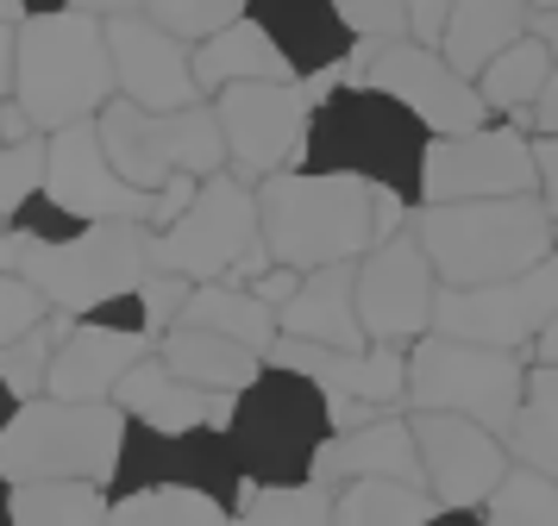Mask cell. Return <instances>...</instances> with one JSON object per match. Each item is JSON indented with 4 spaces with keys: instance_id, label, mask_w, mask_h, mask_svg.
<instances>
[{
    "instance_id": "obj_1",
    "label": "cell",
    "mask_w": 558,
    "mask_h": 526,
    "mask_svg": "<svg viewBox=\"0 0 558 526\" xmlns=\"http://www.w3.org/2000/svg\"><path fill=\"white\" fill-rule=\"evenodd\" d=\"M0 95L26 100L38 132L101 120L120 100V70L101 13H38L26 25H0Z\"/></svg>"
},
{
    "instance_id": "obj_2",
    "label": "cell",
    "mask_w": 558,
    "mask_h": 526,
    "mask_svg": "<svg viewBox=\"0 0 558 526\" xmlns=\"http://www.w3.org/2000/svg\"><path fill=\"white\" fill-rule=\"evenodd\" d=\"M264 200V245L277 264L295 270H327V264H357L383 245V188L364 175L339 170H277L257 182Z\"/></svg>"
},
{
    "instance_id": "obj_3",
    "label": "cell",
    "mask_w": 558,
    "mask_h": 526,
    "mask_svg": "<svg viewBox=\"0 0 558 526\" xmlns=\"http://www.w3.org/2000/svg\"><path fill=\"white\" fill-rule=\"evenodd\" d=\"M427 150H433V132L408 113L402 100L371 88V82H352V88H332L314 107V132H307L302 170L364 175L371 188L421 207Z\"/></svg>"
},
{
    "instance_id": "obj_4",
    "label": "cell",
    "mask_w": 558,
    "mask_h": 526,
    "mask_svg": "<svg viewBox=\"0 0 558 526\" xmlns=\"http://www.w3.org/2000/svg\"><path fill=\"white\" fill-rule=\"evenodd\" d=\"M227 439L252 489H295L320 482V457L339 432H332V401L314 376L264 364V376L232 401Z\"/></svg>"
},
{
    "instance_id": "obj_5",
    "label": "cell",
    "mask_w": 558,
    "mask_h": 526,
    "mask_svg": "<svg viewBox=\"0 0 558 526\" xmlns=\"http://www.w3.org/2000/svg\"><path fill=\"white\" fill-rule=\"evenodd\" d=\"M126 439H132V414L120 401L38 395L7 414L0 476L7 482H101V489H113Z\"/></svg>"
},
{
    "instance_id": "obj_6",
    "label": "cell",
    "mask_w": 558,
    "mask_h": 526,
    "mask_svg": "<svg viewBox=\"0 0 558 526\" xmlns=\"http://www.w3.org/2000/svg\"><path fill=\"white\" fill-rule=\"evenodd\" d=\"M414 232H421L446 289H483V282H508V276H527L533 264H546L558 220L546 213L539 195H508V200L421 207Z\"/></svg>"
},
{
    "instance_id": "obj_7",
    "label": "cell",
    "mask_w": 558,
    "mask_h": 526,
    "mask_svg": "<svg viewBox=\"0 0 558 526\" xmlns=\"http://www.w3.org/2000/svg\"><path fill=\"white\" fill-rule=\"evenodd\" d=\"M151 225H126V220H107V225H88L82 238L70 245H38V238H20L7 232L0 238V270L26 276L51 295L57 314H76L88 320L95 307L132 295L145 270H151Z\"/></svg>"
},
{
    "instance_id": "obj_8",
    "label": "cell",
    "mask_w": 558,
    "mask_h": 526,
    "mask_svg": "<svg viewBox=\"0 0 558 526\" xmlns=\"http://www.w3.org/2000/svg\"><path fill=\"white\" fill-rule=\"evenodd\" d=\"M527 370L533 364L521 351L427 332L408 351V414H464L508 439L527 401Z\"/></svg>"
},
{
    "instance_id": "obj_9",
    "label": "cell",
    "mask_w": 558,
    "mask_h": 526,
    "mask_svg": "<svg viewBox=\"0 0 558 526\" xmlns=\"http://www.w3.org/2000/svg\"><path fill=\"white\" fill-rule=\"evenodd\" d=\"M101 145L113 157V170L126 182H138V188H170L182 175L207 182V175L232 170V150H227L214 100H195L182 113H151V107L120 95L101 113Z\"/></svg>"
},
{
    "instance_id": "obj_10",
    "label": "cell",
    "mask_w": 558,
    "mask_h": 526,
    "mask_svg": "<svg viewBox=\"0 0 558 526\" xmlns=\"http://www.w3.org/2000/svg\"><path fill=\"white\" fill-rule=\"evenodd\" d=\"M252 250H264V200L245 175H207L177 225L151 238V270H177L189 282H227Z\"/></svg>"
},
{
    "instance_id": "obj_11",
    "label": "cell",
    "mask_w": 558,
    "mask_h": 526,
    "mask_svg": "<svg viewBox=\"0 0 558 526\" xmlns=\"http://www.w3.org/2000/svg\"><path fill=\"white\" fill-rule=\"evenodd\" d=\"M314 82H239L227 95H214V113H220V132H227L232 150V175L245 182H270L277 170H302L307 132H314Z\"/></svg>"
},
{
    "instance_id": "obj_12",
    "label": "cell",
    "mask_w": 558,
    "mask_h": 526,
    "mask_svg": "<svg viewBox=\"0 0 558 526\" xmlns=\"http://www.w3.org/2000/svg\"><path fill=\"white\" fill-rule=\"evenodd\" d=\"M508 195H539V163H533L527 125L489 120V125H477V132H458V138H433L421 207L508 200Z\"/></svg>"
},
{
    "instance_id": "obj_13",
    "label": "cell",
    "mask_w": 558,
    "mask_h": 526,
    "mask_svg": "<svg viewBox=\"0 0 558 526\" xmlns=\"http://www.w3.org/2000/svg\"><path fill=\"white\" fill-rule=\"evenodd\" d=\"M553 320H558V257H546V264H533L527 276H508V282L439 289L433 332L496 351H533Z\"/></svg>"
},
{
    "instance_id": "obj_14",
    "label": "cell",
    "mask_w": 558,
    "mask_h": 526,
    "mask_svg": "<svg viewBox=\"0 0 558 526\" xmlns=\"http://www.w3.org/2000/svg\"><path fill=\"white\" fill-rule=\"evenodd\" d=\"M439 270H433L421 232L408 225L396 238H383L364 264H357V314H364V332L371 345H402L414 351L433 332V314H439Z\"/></svg>"
},
{
    "instance_id": "obj_15",
    "label": "cell",
    "mask_w": 558,
    "mask_h": 526,
    "mask_svg": "<svg viewBox=\"0 0 558 526\" xmlns=\"http://www.w3.org/2000/svg\"><path fill=\"white\" fill-rule=\"evenodd\" d=\"M138 489H202V496H220L227 507H245V496H252V482L232 457L227 426H202V432L132 426L113 496H138Z\"/></svg>"
},
{
    "instance_id": "obj_16",
    "label": "cell",
    "mask_w": 558,
    "mask_h": 526,
    "mask_svg": "<svg viewBox=\"0 0 558 526\" xmlns=\"http://www.w3.org/2000/svg\"><path fill=\"white\" fill-rule=\"evenodd\" d=\"M364 82L383 88V95H396L414 120L427 125L433 138H458V132L489 125V100H483V88L471 82V75H458L452 57H446L439 45H421V38L377 45Z\"/></svg>"
},
{
    "instance_id": "obj_17",
    "label": "cell",
    "mask_w": 558,
    "mask_h": 526,
    "mask_svg": "<svg viewBox=\"0 0 558 526\" xmlns=\"http://www.w3.org/2000/svg\"><path fill=\"white\" fill-rule=\"evenodd\" d=\"M414 432H421V464H427V489L439 507H483L514 470L502 432L464 414H414Z\"/></svg>"
},
{
    "instance_id": "obj_18",
    "label": "cell",
    "mask_w": 558,
    "mask_h": 526,
    "mask_svg": "<svg viewBox=\"0 0 558 526\" xmlns=\"http://www.w3.org/2000/svg\"><path fill=\"white\" fill-rule=\"evenodd\" d=\"M107 45H113V70H120V95L126 100L151 107V113H182V107L207 100L202 82H195V45L163 32L151 13L107 20Z\"/></svg>"
},
{
    "instance_id": "obj_19",
    "label": "cell",
    "mask_w": 558,
    "mask_h": 526,
    "mask_svg": "<svg viewBox=\"0 0 558 526\" xmlns=\"http://www.w3.org/2000/svg\"><path fill=\"white\" fill-rule=\"evenodd\" d=\"M145 357H157L151 332H120V326H101V320H76V332L57 345L51 389H45V395L113 401V395H120V382H126Z\"/></svg>"
},
{
    "instance_id": "obj_20",
    "label": "cell",
    "mask_w": 558,
    "mask_h": 526,
    "mask_svg": "<svg viewBox=\"0 0 558 526\" xmlns=\"http://www.w3.org/2000/svg\"><path fill=\"white\" fill-rule=\"evenodd\" d=\"M113 401L132 414V426H151V432H202V426H227L239 395L202 389V382L177 376L163 357H145V364L120 382Z\"/></svg>"
},
{
    "instance_id": "obj_21",
    "label": "cell",
    "mask_w": 558,
    "mask_h": 526,
    "mask_svg": "<svg viewBox=\"0 0 558 526\" xmlns=\"http://www.w3.org/2000/svg\"><path fill=\"white\" fill-rule=\"evenodd\" d=\"M357 476H389V482H414L427 489V464H421V432H414V414H383V420L357 426V432H339L320 457V482H357Z\"/></svg>"
},
{
    "instance_id": "obj_22",
    "label": "cell",
    "mask_w": 558,
    "mask_h": 526,
    "mask_svg": "<svg viewBox=\"0 0 558 526\" xmlns=\"http://www.w3.org/2000/svg\"><path fill=\"white\" fill-rule=\"evenodd\" d=\"M357 264L307 270L302 295L277 314L282 332L307 339V345H327V351H371V332H364V314H357Z\"/></svg>"
},
{
    "instance_id": "obj_23",
    "label": "cell",
    "mask_w": 558,
    "mask_h": 526,
    "mask_svg": "<svg viewBox=\"0 0 558 526\" xmlns=\"http://www.w3.org/2000/svg\"><path fill=\"white\" fill-rule=\"evenodd\" d=\"M252 20L277 38V50L302 75H327L357 50V32L339 20L332 0H252Z\"/></svg>"
},
{
    "instance_id": "obj_24",
    "label": "cell",
    "mask_w": 558,
    "mask_h": 526,
    "mask_svg": "<svg viewBox=\"0 0 558 526\" xmlns=\"http://www.w3.org/2000/svg\"><path fill=\"white\" fill-rule=\"evenodd\" d=\"M195 82H202V95L214 100V95H227V88H239V82H302V70H295L277 50V38L245 13L239 25H227L220 38H207V45L195 50Z\"/></svg>"
},
{
    "instance_id": "obj_25",
    "label": "cell",
    "mask_w": 558,
    "mask_h": 526,
    "mask_svg": "<svg viewBox=\"0 0 558 526\" xmlns=\"http://www.w3.org/2000/svg\"><path fill=\"white\" fill-rule=\"evenodd\" d=\"M527 32H533V7H527V0H458L452 20H446L439 50L452 57L458 75H471V82H477V75L489 70L508 45H521Z\"/></svg>"
},
{
    "instance_id": "obj_26",
    "label": "cell",
    "mask_w": 558,
    "mask_h": 526,
    "mask_svg": "<svg viewBox=\"0 0 558 526\" xmlns=\"http://www.w3.org/2000/svg\"><path fill=\"white\" fill-rule=\"evenodd\" d=\"M157 357L177 376L202 382V389H220V395H245L257 376H264V351L239 345L227 332H207V326H170Z\"/></svg>"
},
{
    "instance_id": "obj_27",
    "label": "cell",
    "mask_w": 558,
    "mask_h": 526,
    "mask_svg": "<svg viewBox=\"0 0 558 526\" xmlns=\"http://www.w3.org/2000/svg\"><path fill=\"white\" fill-rule=\"evenodd\" d=\"M177 326H207V332H227L239 345H252L270 357V345L282 339V320L277 307H264L252 289H239V282H195V295L182 307Z\"/></svg>"
},
{
    "instance_id": "obj_28",
    "label": "cell",
    "mask_w": 558,
    "mask_h": 526,
    "mask_svg": "<svg viewBox=\"0 0 558 526\" xmlns=\"http://www.w3.org/2000/svg\"><path fill=\"white\" fill-rule=\"evenodd\" d=\"M113 489L101 482H7V526H107Z\"/></svg>"
},
{
    "instance_id": "obj_29",
    "label": "cell",
    "mask_w": 558,
    "mask_h": 526,
    "mask_svg": "<svg viewBox=\"0 0 558 526\" xmlns=\"http://www.w3.org/2000/svg\"><path fill=\"white\" fill-rule=\"evenodd\" d=\"M553 75H558V57L539 38H521V45H508L489 70L477 75V88L483 100H489V113H508V120H527L533 107H539V95L553 88Z\"/></svg>"
},
{
    "instance_id": "obj_30",
    "label": "cell",
    "mask_w": 558,
    "mask_h": 526,
    "mask_svg": "<svg viewBox=\"0 0 558 526\" xmlns=\"http://www.w3.org/2000/svg\"><path fill=\"white\" fill-rule=\"evenodd\" d=\"M433 514H439L433 489L389 482V476L339 482V501H332V526H427Z\"/></svg>"
},
{
    "instance_id": "obj_31",
    "label": "cell",
    "mask_w": 558,
    "mask_h": 526,
    "mask_svg": "<svg viewBox=\"0 0 558 526\" xmlns=\"http://www.w3.org/2000/svg\"><path fill=\"white\" fill-rule=\"evenodd\" d=\"M107 526H239V507L202 489H138V496H113Z\"/></svg>"
},
{
    "instance_id": "obj_32",
    "label": "cell",
    "mask_w": 558,
    "mask_h": 526,
    "mask_svg": "<svg viewBox=\"0 0 558 526\" xmlns=\"http://www.w3.org/2000/svg\"><path fill=\"white\" fill-rule=\"evenodd\" d=\"M514 464L558 476V364H533L527 370V401H521V420L508 432Z\"/></svg>"
},
{
    "instance_id": "obj_33",
    "label": "cell",
    "mask_w": 558,
    "mask_h": 526,
    "mask_svg": "<svg viewBox=\"0 0 558 526\" xmlns=\"http://www.w3.org/2000/svg\"><path fill=\"white\" fill-rule=\"evenodd\" d=\"M327 395H357V401H371V407H402L408 401V351L402 345L345 351L327 382Z\"/></svg>"
},
{
    "instance_id": "obj_34",
    "label": "cell",
    "mask_w": 558,
    "mask_h": 526,
    "mask_svg": "<svg viewBox=\"0 0 558 526\" xmlns=\"http://www.w3.org/2000/svg\"><path fill=\"white\" fill-rule=\"evenodd\" d=\"M483 521L489 526H558V476L514 464L502 476V489L483 501Z\"/></svg>"
},
{
    "instance_id": "obj_35",
    "label": "cell",
    "mask_w": 558,
    "mask_h": 526,
    "mask_svg": "<svg viewBox=\"0 0 558 526\" xmlns=\"http://www.w3.org/2000/svg\"><path fill=\"white\" fill-rule=\"evenodd\" d=\"M332 482H295V489H252L239 507V526H332Z\"/></svg>"
},
{
    "instance_id": "obj_36",
    "label": "cell",
    "mask_w": 558,
    "mask_h": 526,
    "mask_svg": "<svg viewBox=\"0 0 558 526\" xmlns=\"http://www.w3.org/2000/svg\"><path fill=\"white\" fill-rule=\"evenodd\" d=\"M45 182H51V132H32L20 145H0V225L45 195Z\"/></svg>"
},
{
    "instance_id": "obj_37",
    "label": "cell",
    "mask_w": 558,
    "mask_h": 526,
    "mask_svg": "<svg viewBox=\"0 0 558 526\" xmlns=\"http://www.w3.org/2000/svg\"><path fill=\"white\" fill-rule=\"evenodd\" d=\"M145 13H151L163 32H177L182 45L202 50L207 38H220L227 25H239L252 13V0H145Z\"/></svg>"
},
{
    "instance_id": "obj_38",
    "label": "cell",
    "mask_w": 558,
    "mask_h": 526,
    "mask_svg": "<svg viewBox=\"0 0 558 526\" xmlns=\"http://www.w3.org/2000/svg\"><path fill=\"white\" fill-rule=\"evenodd\" d=\"M51 320H57V307L38 282L0 270V345H13V339H26V332H38V326H51Z\"/></svg>"
},
{
    "instance_id": "obj_39",
    "label": "cell",
    "mask_w": 558,
    "mask_h": 526,
    "mask_svg": "<svg viewBox=\"0 0 558 526\" xmlns=\"http://www.w3.org/2000/svg\"><path fill=\"white\" fill-rule=\"evenodd\" d=\"M332 7L357 32V45H402V38H414V7L408 0H332Z\"/></svg>"
},
{
    "instance_id": "obj_40",
    "label": "cell",
    "mask_w": 558,
    "mask_h": 526,
    "mask_svg": "<svg viewBox=\"0 0 558 526\" xmlns=\"http://www.w3.org/2000/svg\"><path fill=\"white\" fill-rule=\"evenodd\" d=\"M7 232H20V238H38V245H70V238H82V232H88V220H76L70 207H57L51 195H38L32 207H20V213L7 220Z\"/></svg>"
},
{
    "instance_id": "obj_41",
    "label": "cell",
    "mask_w": 558,
    "mask_h": 526,
    "mask_svg": "<svg viewBox=\"0 0 558 526\" xmlns=\"http://www.w3.org/2000/svg\"><path fill=\"white\" fill-rule=\"evenodd\" d=\"M302 282H307V270H295V264H270V270L252 282V295L264 301V307H277V314H282L289 301L302 295Z\"/></svg>"
},
{
    "instance_id": "obj_42",
    "label": "cell",
    "mask_w": 558,
    "mask_h": 526,
    "mask_svg": "<svg viewBox=\"0 0 558 526\" xmlns=\"http://www.w3.org/2000/svg\"><path fill=\"white\" fill-rule=\"evenodd\" d=\"M533 163H539V200H546V213L558 220V132H539L533 138Z\"/></svg>"
},
{
    "instance_id": "obj_43",
    "label": "cell",
    "mask_w": 558,
    "mask_h": 526,
    "mask_svg": "<svg viewBox=\"0 0 558 526\" xmlns=\"http://www.w3.org/2000/svg\"><path fill=\"white\" fill-rule=\"evenodd\" d=\"M408 7H414V38H421V45H439L458 0H408Z\"/></svg>"
},
{
    "instance_id": "obj_44",
    "label": "cell",
    "mask_w": 558,
    "mask_h": 526,
    "mask_svg": "<svg viewBox=\"0 0 558 526\" xmlns=\"http://www.w3.org/2000/svg\"><path fill=\"white\" fill-rule=\"evenodd\" d=\"M32 132H38V120H32L26 113V100H0V145H20V138H32Z\"/></svg>"
},
{
    "instance_id": "obj_45",
    "label": "cell",
    "mask_w": 558,
    "mask_h": 526,
    "mask_svg": "<svg viewBox=\"0 0 558 526\" xmlns=\"http://www.w3.org/2000/svg\"><path fill=\"white\" fill-rule=\"evenodd\" d=\"M514 125H533V138H539V132H558V75H553V88L539 95V107H533L527 120H514Z\"/></svg>"
},
{
    "instance_id": "obj_46",
    "label": "cell",
    "mask_w": 558,
    "mask_h": 526,
    "mask_svg": "<svg viewBox=\"0 0 558 526\" xmlns=\"http://www.w3.org/2000/svg\"><path fill=\"white\" fill-rule=\"evenodd\" d=\"M76 13H101V20H120V13H145V0H70Z\"/></svg>"
},
{
    "instance_id": "obj_47",
    "label": "cell",
    "mask_w": 558,
    "mask_h": 526,
    "mask_svg": "<svg viewBox=\"0 0 558 526\" xmlns=\"http://www.w3.org/2000/svg\"><path fill=\"white\" fill-rule=\"evenodd\" d=\"M427 526H489V521H483V507H439Z\"/></svg>"
},
{
    "instance_id": "obj_48",
    "label": "cell",
    "mask_w": 558,
    "mask_h": 526,
    "mask_svg": "<svg viewBox=\"0 0 558 526\" xmlns=\"http://www.w3.org/2000/svg\"><path fill=\"white\" fill-rule=\"evenodd\" d=\"M533 38L558 57V13H533Z\"/></svg>"
},
{
    "instance_id": "obj_49",
    "label": "cell",
    "mask_w": 558,
    "mask_h": 526,
    "mask_svg": "<svg viewBox=\"0 0 558 526\" xmlns=\"http://www.w3.org/2000/svg\"><path fill=\"white\" fill-rule=\"evenodd\" d=\"M533 364H558V320L539 332V345H533Z\"/></svg>"
},
{
    "instance_id": "obj_50",
    "label": "cell",
    "mask_w": 558,
    "mask_h": 526,
    "mask_svg": "<svg viewBox=\"0 0 558 526\" xmlns=\"http://www.w3.org/2000/svg\"><path fill=\"white\" fill-rule=\"evenodd\" d=\"M63 7H70V0H32V20H38V13H63Z\"/></svg>"
},
{
    "instance_id": "obj_51",
    "label": "cell",
    "mask_w": 558,
    "mask_h": 526,
    "mask_svg": "<svg viewBox=\"0 0 558 526\" xmlns=\"http://www.w3.org/2000/svg\"><path fill=\"white\" fill-rule=\"evenodd\" d=\"M533 13H558V0H527Z\"/></svg>"
},
{
    "instance_id": "obj_52",
    "label": "cell",
    "mask_w": 558,
    "mask_h": 526,
    "mask_svg": "<svg viewBox=\"0 0 558 526\" xmlns=\"http://www.w3.org/2000/svg\"><path fill=\"white\" fill-rule=\"evenodd\" d=\"M553 257H558V232H553Z\"/></svg>"
}]
</instances>
